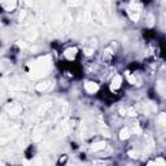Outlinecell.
Segmentation results:
<instances>
[{"label": "cell", "mask_w": 166, "mask_h": 166, "mask_svg": "<svg viewBox=\"0 0 166 166\" xmlns=\"http://www.w3.org/2000/svg\"><path fill=\"white\" fill-rule=\"evenodd\" d=\"M77 53H78V49L75 47H71V48H67L64 52V57L66 60H69V61H73L75 59V56H77Z\"/></svg>", "instance_id": "1"}, {"label": "cell", "mask_w": 166, "mask_h": 166, "mask_svg": "<svg viewBox=\"0 0 166 166\" xmlns=\"http://www.w3.org/2000/svg\"><path fill=\"white\" fill-rule=\"evenodd\" d=\"M127 14H129V17L131 18L134 22H136V21H139V18H140V10L135 9V8H132V7H129V9H127Z\"/></svg>", "instance_id": "2"}, {"label": "cell", "mask_w": 166, "mask_h": 166, "mask_svg": "<svg viewBox=\"0 0 166 166\" xmlns=\"http://www.w3.org/2000/svg\"><path fill=\"white\" fill-rule=\"evenodd\" d=\"M84 90L87 91L88 93H95V92H97L99 86H97V83L91 82V80H87V82L84 83Z\"/></svg>", "instance_id": "3"}, {"label": "cell", "mask_w": 166, "mask_h": 166, "mask_svg": "<svg viewBox=\"0 0 166 166\" xmlns=\"http://www.w3.org/2000/svg\"><path fill=\"white\" fill-rule=\"evenodd\" d=\"M121 84H122V78H121V75H114L113 79H112L110 90H112V91L118 90V88L121 87Z\"/></svg>", "instance_id": "4"}, {"label": "cell", "mask_w": 166, "mask_h": 166, "mask_svg": "<svg viewBox=\"0 0 166 166\" xmlns=\"http://www.w3.org/2000/svg\"><path fill=\"white\" fill-rule=\"evenodd\" d=\"M1 5L5 10H13L16 8V0H1Z\"/></svg>", "instance_id": "5"}, {"label": "cell", "mask_w": 166, "mask_h": 166, "mask_svg": "<svg viewBox=\"0 0 166 166\" xmlns=\"http://www.w3.org/2000/svg\"><path fill=\"white\" fill-rule=\"evenodd\" d=\"M105 142H97L95 143V144H92V147H91V150L92 152H99V150H103L104 148H105Z\"/></svg>", "instance_id": "6"}, {"label": "cell", "mask_w": 166, "mask_h": 166, "mask_svg": "<svg viewBox=\"0 0 166 166\" xmlns=\"http://www.w3.org/2000/svg\"><path fill=\"white\" fill-rule=\"evenodd\" d=\"M126 75H127V78H129V82L131 83V84H140V79L136 77V75H130L129 71H126Z\"/></svg>", "instance_id": "7"}, {"label": "cell", "mask_w": 166, "mask_h": 166, "mask_svg": "<svg viewBox=\"0 0 166 166\" xmlns=\"http://www.w3.org/2000/svg\"><path fill=\"white\" fill-rule=\"evenodd\" d=\"M112 57H113V52H112V49L110 48L105 49V52H104V54H103V60H104V61L109 62L112 60Z\"/></svg>", "instance_id": "8"}, {"label": "cell", "mask_w": 166, "mask_h": 166, "mask_svg": "<svg viewBox=\"0 0 166 166\" xmlns=\"http://www.w3.org/2000/svg\"><path fill=\"white\" fill-rule=\"evenodd\" d=\"M130 137V130L129 129H122L119 132V139L121 140H126Z\"/></svg>", "instance_id": "9"}, {"label": "cell", "mask_w": 166, "mask_h": 166, "mask_svg": "<svg viewBox=\"0 0 166 166\" xmlns=\"http://www.w3.org/2000/svg\"><path fill=\"white\" fill-rule=\"evenodd\" d=\"M49 86H51V82H48V80H47V82H42V83H39V84L36 86V90L38 91H46Z\"/></svg>", "instance_id": "10"}, {"label": "cell", "mask_w": 166, "mask_h": 166, "mask_svg": "<svg viewBox=\"0 0 166 166\" xmlns=\"http://www.w3.org/2000/svg\"><path fill=\"white\" fill-rule=\"evenodd\" d=\"M158 122H160L162 126H166V113H161L158 117Z\"/></svg>", "instance_id": "11"}, {"label": "cell", "mask_w": 166, "mask_h": 166, "mask_svg": "<svg viewBox=\"0 0 166 166\" xmlns=\"http://www.w3.org/2000/svg\"><path fill=\"white\" fill-rule=\"evenodd\" d=\"M154 163H156V165H166V161L165 160H163V158H157V160H156L154 161Z\"/></svg>", "instance_id": "12"}, {"label": "cell", "mask_w": 166, "mask_h": 166, "mask_svg": "<svg viewBox=\"0 0 166 166\" xmlns=\"http://www.w3.org/2000/svg\"><path fill=\"white\" fill-rule=\"evenodd\" d=\"M127 114L131 116V117H135V116H136V112H135V109L130 108V109H127Z\"/></svg>", "instance_id": "13"}, {"label": "cell", "mask_w": 166, "mask_h": 166, "mask_svg": "<svg viewBox=\"0 0 166 166\" xmlns=\"http://www.w3.org/2000/svg\"><path fill=\"white\" fill-rule=\"evenodd\" d=\"M129 156H130V157H132V158H136V157H137V153H136V152H132V150H130V152H129Z\"/></svg>", "instance_id": "14"}, {"label": "cell", "mask_w": 166, "mask_h": 166, "mask_svg": "<svg viewBox=\"0 0 166 166\" xmlns=\"http://www.w3.org/2000/svg\"><path fill=\"white\" fill-rule=\"evenodd\" d=\"M153 25V16H149L148 17V26H152Z\"/></svg>", "instance_id": "15"}, {"label": "cell", "mask_w": 166, "mask_h": 166, "mask_svg": "<svg viewBox=\"0 0 166 166\" xmlns=\"http://www.w3.org/2000/svg\"><path fill=\"white\" fill-rule=\"evenodd\" d=\"M134 132H136V134H140V127L137 126V124H134Z\"/></svg>", "instance_id": "16"}, {"label": "cell", "mask_w": 166, "mask_h": 166, "mask_svg": "<svg viewBox=\"0 0 166 166\" xmlns=\"http://www.w3.org/2000/svg\"><path fill=\"white\" fill-rule=\"evenodd\" d=\"M25 14H26V13H25V10H22V13H21V14H20V21H22L23 18H25Z\"/></svg>", "instance_id": "17"}]
</instances>
